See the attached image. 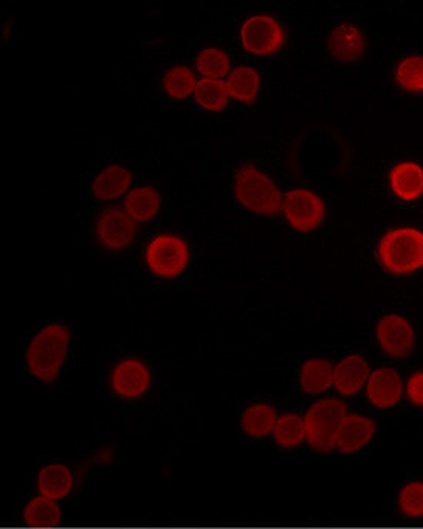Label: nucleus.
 <instances>
[{"label":"nucleus","instance_id":"obj_1","mask_svg":"<svg viewBox=\"0 0 423 529\" xmlns=\"http://www.w3.org/2000/svg\"><path fill=\"white\" fill-rule=\"evenodd\" d=\"M71 331L62 323H50L37 331L25 351V362L34 379L56 382L70 353Z\"/></svg>","mask_w":423,"mask_h":529},{"label":"nucleus","instance_id":"obj_2","mask_svg":"<svg viewBox=\"0 0 423 529\" xmlns=\"http://www.w3.org/2000/svg\"><path fill=\"white\" fill-rule=\"evenodd\" d=\"M233 194L245 210L257 216L274 217L282 213L284 194L277 183L256 165L242 164L236 168Z\"/></svg>","mask_w":423,"mask_h":529},{"label":"nucleus","instance_id":"obj_3","mask_svg":"<svg viewBox=\"0 0 423 529\" xmlns=\"http://www.w3.org/2000/svg\"><path fill=\"white\" fill-rule=\"evenodd\" d=\"M380 263L394 276H407L423 268V233L416 228H394L380 239Z\"/></svg>","mask_w":423,"mask_h":529},{"label":"nucleus","instance_id":"obj_4","mask_svg":"<svg viewBox=\"0 0 423 529\" xmlns=\"http://www.w3.org/2000/svg\"><path fill=\"white\" fill-rule=\"evenodd\" d=\"M347 414V405L333 397L310 406L304 417L308 445L317 453H333L336 450L337 431Z\"/></svg>","mask_w":423,"mask_h":529},{"label":"nucleus","instance_id":"obj_5","mask_svg":"<svg viewBox=\"0 0 423 529\" xmlns=\"http://www.w3.org/2000/svg\"><path fill=\"white\" fill-rule=\"evenodd\" d=\"M190 260V247L177 234H157L145 248L148 271L160 279H176L182 276L187 271Z\"/></svg>","mask_w":423,"mask_h":529},{"label":"nucleus","instance_id":"obj_6","mask_svg":"<svg viewBox=\"0 0 423 529\" xmlns=\"http://www.w3.org/2000/svg\"><path fill=\"white\" fill-rule=\"evenodd\" d=\"M240 45L253 56H273L282 50L287 40V31L271 14H253L240 25Z\"/></svg>","mask_w":423,"mask_h":529},{"label":"nucleus","instance_id":"obj_7","mask_svg":"<svg viewBox=\"0 0 423 529\" xmlns=\"http://www.w3.org/2000/svg\"><path fill=\"white\" fill-rule=\"evenodd\" d=\"M282 213L297 233H313L324 223L327 205L319 194L305 188H294L284 194Z\"/></svg>","mask_w":423,"mask_h":529},{"label":"nucleus","instance_id":"obj_8","mask_svg":"<svg viewBox=\"0 0 423 529\" xmlns=\"http://www.w3.org/2000/svg\"><path fill=\"white\" fill-rule=\"evenodd\" d=\"M94 236L105 250L113 253L124 251L136 239L137 223L125 213L124 208L108 207L97 214Z\"/></svg>","mask_w":423,"mask_h":529},{"label":"nucleus","instance_id":"obj_9","mask_svg":"<svg viewBox=\"0 0 423 529\" xmlns=\"http://www.w3.org/2000/svg\"><path fill=\"white\" fill-rule=\"evenodd\" d=\"M376 339L380 350L394 359L410 356L416 347L413 325L399 314L380 317L376 325Z\"/></svg>","mask_w":423,"mask_h":529},{"label":"nucleus","instance_id":"obj_10","mask_svg":"<svg viewBox=\"0 0 423 529\" xmlns=\"http://www.w3.org/2000/svg\"><path fill=\"white\" fill-rule=\"evenodd\" d=\"M110 386L120 399H139L145 396L151 386V371L144 360L136 357L120 360L113 366Z\"/></svg>","mask_w":423,"mask_h":529},{"label":"nucleus","instance_id":"obj_11","mask_svg":"<svg viewBox=\"0 0 423 529\" xmlns=\"http://www.w3.org/2000/svg\"><path fill=\"white\" fill-rule=\"evenodd\" d=\"M367 36L354 24H339L327 37L328 53L340 64H353L367 53Z\"/></svg>","mask_w":423,"mask_h":529},{"label":"nucleus","instance_id":"obj_12","mask_svg":"<svg viewBox=\"0 0 423 529\" xmlns=\"http://www.w3.org/2000/svg\"><path fill=\"white\" fill-rule=\"evenodd\" d=\"M376 436V423L362 414H347L337 431L336 448L340 454L350 456L370 445Z\"/></svg>","mask_w":423,"mask_h":529},{"label":"nucleus","instance_id":"obj_13","mask_svg":"<svg viewBox=\"0 0 423 529\" xmlns=\"http://www.w3.org/2000/svg\"><path fill=\"white\" fill-rule=\"evenodd\" d=\"M404 382L397 371L379 368L370 374L367 382V399L374 408L390 410L404 396Z\"/></svg>","mask_w":423,"mask_h":529},{"label":"nucleus","instance_id":"obj_14","mask_svg":"<svg viewBox=\"0 0 423 529\" xmlns=\"http://www.w3.org/2000/svg\"><path fill=\"white\" fill-rule=\"evenodd\" d=\"M370 365L359 354H350L334 366L333 386L340 396H356L370 379Z\"/></svg>","mask_w":423,"mask_h":529},{"label":"nucleus","instance_id":"obj_15","mask_svg":"<svg viewBox=\"0 0 423 529\" xmlns=\"http://www.w3.org/2000/svg\"><path fill=\"white\" fill-rule=\"evenodd\" d=\"M133 173L122 165H108L100 170L91 183V193L97 202L108 203L127 196L133 185Z\"/></svg>","mask_w":423,"mask_h":529},{"label":"nucleus","instance_id":"obj_16","mask_svg":"<svg viewBox=\"0 0 423 529\" xmlns=\"http://www.w3.org/2000/svg\"><path fill=\"white\" fill-rule=\"evenodd\" d=\"M393 193L405 202H414L423 196V168L416 162H400L390 173Z\"/></svg>","mask_w":423,"mask_h":529},{"label":"nucleus","instance_id":"obj_17","mask_svg":"<svg viewBox=\"0 0 423 529\" xmlns=\"http://www.w3.org/2000/svg\"><path fill=\"white\" fill-rule=\"evenodd\" d=\"M162 196L150 185L131 188L124 197V210L136 223H147L159 214Z\"/></svg>","mask_w":423,"mask_h":529},{"label":"nucleus","instance_id":"obj_18","mask_svg":"<svg viewBox=\"0 0 423 529\" xmlns=\"http://www.w3.org/2000/svg\"><path fill=\"white\" fill-rule=\"evenodd\" d=\"M73 473L62 463H50L39 471L37 490L40 496L51 500H62L73 490Z\"/></svg>","mask_w":423,"mask_h":529},{"label":"nucleus","instance_id":"obj_19","mask_svg":"<svg viewBox=\"0 0 423 529\" xmlns=\"http://www.w3.org/2000/svg\"><path fill=\"white\" fill-rule=\"evenodd\" d=\"M228 94L231 99L237 100L240 104H254L259 96L262 87V77L256 68L250 65H240L233 68L230 76L227 77Z\"/></svg>","mask_w":423,"mask_h":529},{"label":"nucleus","instance_id":"obj_20","mask_svg":"<svg viewBox=\"0 0 423 529\" xmlns=\"http://www.w3.org/2000/svg\"><path fill=\"white\" fill-rule=\"evenodd\" d=\"M334 366L325 359H310L302 365L299 374L300 390L308 396L327 393L333 386Z\"/></svg>","mask_w":423,"mask_h":529},{"label":"nucleus","instance_id":"obj_21","mask_svg":"<svg viewBox=\"0 0 423 529\" xmlns=\"http://www.w3.org/2000/svg\"><path fill=\"white\" fill-rule=\"evenodd\" d=\"M276 414V410L268 403H254L242 414L240 426L251 439H265L274 431Z\"/></svg>","mask_w":423,"mask_h":529},{"label":"nucleus","instance_id":"obj_22","mask_svg":"<svg viewBox=\"0 0 423 529\" xmlns=\"http://www.w3.org/2000/svg\"><path fill=\"white\" fill-rule=\"evenodd\" d=\"M196 104L210 113H220L230 105V94L224 80L200 79L193 94Z\"/></svg>","mask_w":423,"mask_h":529},{"label":"nucleus","instance_id":"obj_23","mask_svg":"<svg viewBox=\"0 0 423 529\" xmlns=\"http://www.w3.org/2000/svg\"><path fill=\"white\" fill-rule=\"evenodd\" d=\"M196 70L202 79L222 80L230 76L231 57L219 47H207L196 56Z\"/></svg>","mask_w":423,"mask_h":529},{"label":"nucleus","instance_id":"obj_24","mask_svg":"<svg viewBox=\"0 0 423 529\" xmlns=\"http://www.w3.org/2000/svg\"><path fill=\"white\" fill-rule=\"evenodd\" d=\"M197 82L199 80L196 79V74L191 68L185 67V65H176V67H171L162 77V88L170 99L182 102V100L190 99L193 96Z\"/></svg>","mask_w":423,"mask_h":529},{"label":"nucleus","instance_id":"obj_25","mask_svg":"<svg viewBox=\"0 0 423 529\" xmlns=\"http://www.w3.org/2000/svg\"><path fill=\"white\" fill-rule=\"evenodd\" d=\"M274 442L284 450L296 448L307 440L305 422L299 414L287 413L277 419L273 431Z\"/></svg>","mask_w":423,"mask_h":529},{"label":"nucleus","instance_id":"obj_26","mask_svg":"<svg viewBox=\"0 0 423 529\" xmlns=\"http://www.w3.org/2000/svg\"><path fill=\"white\" fill-rule=\"evenodd\" d=\"M24 519L28 525L48 528V526L59 525L60 520H62V511H60L56 500L37 496L25 506Z\"/></svg>","mask_w":423,"mask_h":529},{"label":"nucleus","instance_id":"obj_27","mask_svg":"<svg viewBox=\"0 0 423 529\" xmlns=\"http://www.w3.org/2000/svg\"><path fill=\"white\" fill-rule=\"evenodd\" d=\"M394 80L408 93H423V57L408 56L394 68Z\"/></svg>","mask_w":423,"mask_h":529},{"label":"nucleus","instance_id":"obj_28","mask_svg":"<svg viewBox=\"0 0 423 529\" xmlns=\"http://www.w3.org/2000/svg\"><path fill=\"white\" fill-rule=\"evenodd\" d=\"M400 513L410 519L423 517V482H410L400 490L397 497Z\"/></svg>","mask_w":423,"mask_h":529},{"label":"nucleus","instance_id":"obj_29","mask_svg":"<svg viewBox=\"0 0 423 529\" xmlns=\"http://www.w3.org/2000/svg\"><path fill=\"white\" fill-rule=\"evenodd\" d=\"M407 397L413 405L423 408V371H417L408 379Z\"/></svg>","mask_w":423,"mask_h":529},{"label":"nucleus","instance_id":"obj_30","mask_svg":"<svg viewBox=\"0 0 423 529\" xmlns=\"http://www.w3.org/2000/svg\"><path fill=\"white\" fill-rule=\"evenodd\" d=\"M13 19L7 20L5 22L4 27H2V33H0V37H2V42H8L11 37V31H13Z\"/></svg>","mask_w":423,"mask_h":529}]
</instances>
